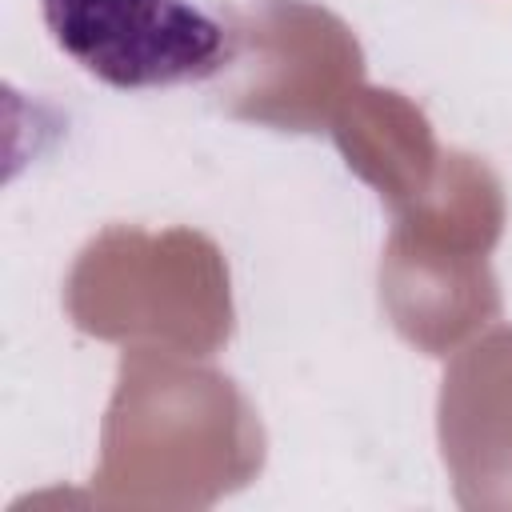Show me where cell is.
I'll use <instances>...</instances> for the list:
<instances>
[{"label": "cell", "mask_w": 512, "mask_h": 512, "mask_svg": "<svg viewBox=\"0 0 512 512\" xmlns=\"http://www.w3.org/2000/svg\"><path fill=\"white\" fill-rule=\"evenodd\" d=\"M56 48L108 88L144 92L216 76L232 32L196 0H40Z\"/></svg>", "instance_id": "1"}]
</instances>
